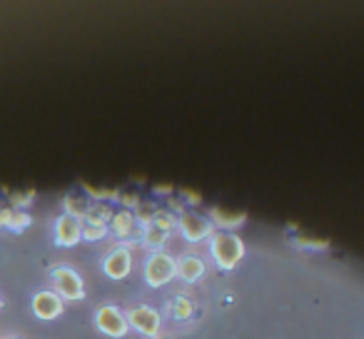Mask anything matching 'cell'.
I'll return each mask as SVG.
<instances>
[{"instance_id": "obj_1", "label": "cell", "mask_w": 364, "mask_h": 339, "mask_svg": "<svg viewBox=\"0 0 364 339\" xmlns=\"http://www.w3.org/2000/svg\"><path fill=\"white\" fill-rule=\"evenodd\" d=\"M210 254H213L215 264L225 272L235 269L245 257V242L235 232H223L215 230V235L210 237Z\"/></svg>"}, {"instance_id": "obj_2", "label": "cell", "mask_w": 364, "mask_h": 339, "mask_svg": "<svg viewBox=\"0 0 364 339\" xmlns=\"http://www.w3.org/2000/svg\"><path fill=\"white\" fill-rule=\"evenodd\" d=\"M142 277L147 287H165L170 279L177 277V259L167 252H150L142 267Z\"/></svg>"}, {"instance_id": "obj_3", "label": "cell", "mask_w": 364, "mask_h": 339, "mask_svg": "<svg viewBox=\"0 0 364 339\" xmlns=\"http://www.w3.org/2000/svg\"><path fill=\"white\" fill-rule=\"evenodd\" d=\"M50 282H53V292L63 299V302H80L85 297V284H82L80 274L70 267H53L50 272Z\"/></svg>"}, {"instance_id": "obj_4", "label": "cell", "mask_w": 364, "mask_h": 339, "mask_svg": "<svg viewBox=\"0 0 364 339\" xmlns=\"http://www.w3.org/2000/svg\"><path fill=\"white\" fill-rule=\"evenodd\" d=\"M177 232L182 235V240H188L190 244H198L203 240L213 237L215 227L210 222V217H203V215L193 212V210H182L177 215Z\"/></svg>"}, {"instance_id": "obj_5", "label": "cell", "mask_w": 364, "mask_h": 339, "mask_svg": "<svg viewBox=\"0 0 364 339\" xmlns=\"http://www.w3.org/2000/svg\"><path fill=\"white\" fill-rule=\"evenodd\" d=\"M107 232L115 235L120 242H140L142 240V225L137 222L135 212L127 208L115 210L110 225H107Z\"/></svg>"}, {"instance_id": "obj_6", "label": "cell", "mask_w": 364, "mask_h": 339, "mask_svg": "<svg viewBox=\"0 0 364 339\" xmlns=\"http://www.w3.org/2000/svg\"><path fill=\"white\" fill-rule=\"evenodd\" d=\"M95 327L97 332H102L105 337H125L127 329H130V324H127V317L122 309L112 307V304H105V307H100L95 312Z\"/></svg>"}, {"instance_id": "obj_7", "label": "cell", "mask_w": 364, "mask_h": 339, "mask_svg": "<svg viewBox=\"0 0 364 339\" xmlns=\"http://www.w3.org/2000/svg\"><path fill=\"white\" fill-rule=\"evenodd\" d=\"M125 317H127V324H130L135 332L145 334V337H155V334L160 332V324H162L160 312L152 309V307H147V304L127 309Z\"/></svg>"}, {"instance_id": "obj_8", "label": "cell", "mask_w": 364, "mask_h": 339, "mask_svg": "<svg viewBox=\"0 0 364 339\" xmlns=\"http://www.w3.org/2000/svg\"><path fill=\"white\" fill-rule=\"evenodd\" d=\"M132 269V252L127 244H117L102 259V272L110 279H125Z\"/></svg>"}, {"instance_id": "obj_9", "label": "cell", "mask_w": 364, "mask_h": 339, "mask_svg": "<svg viewBox=\"0 0 364 339\" xmlns=\"http://www.w3.org/2000/svg\"><path fill=\"white\" fill-rule=\"evenodd\" d=\"M31 307H33V312H36V317L38 319H46V322H50V319H58L63 312H65V302H63V299L58 297L55 292H50V289H43V292L33 294Z\"/></svg>"}, {"instance_id": "obj_10", "label": "cell", "mask_w": 364, "mask_h": 339, "mask_svg": "<svg viewBox=\"0 0 364 339\" xmlns=\"http://www.w3.org/2000/svg\"><path fill=\"white\" fill-rule=\"evenodd\" d=\"M82 240V220L63 212L55 220V244L58 247H75Z\"/></svg>"}, {"instance_id": "obj_11", "label": "cell", "mask_w": 364, "mask_h": 339, "mask_svg": "<svg viewBox=\"0 0 364 339\" xmlns=\"http://www.w3.org/2000/svg\"><path fill=\"white\" fill-rule=\"evenodd\" d=\"M31 222H33V217L28 210H16V208H11V205L0 203V227H6L18 235L31 227Z\"/></svg>"}, {"instance_id": "obj_12", "label": "cell", "mask_w": 364, "mask_h": 339, "mask_svg": "<svg viewBox=\"0 0 364 339\" xmlns=\"http://www.w3.org/2000/svg\"><path fill=\"white\" fill-rule=\"evenodd\" d=\"M205 272H208V264L200 257H195V254H185V257L177 259V277H180L182 282L195 284L198 279L205 277Z\"/></svg>"}, {"instance_id": "obj_13", "label": "cell", "mask_w": 364, "mask_h": 339, "mask_svg": "<svg viewBox=\"0 0 364 339\" xmlns=\"http://www.w3.org/2000/svg\"><path fill=\"white\" fill-rule=\"evenodd\" d=\"M245 220H247L245 212H228V210H220V208L210 210V222H213L215 230H223V232L237 230L240 225H245Z\"/></svg>"}, {"instance_id": "obj_14", "label": "cell", "mask_w": 364, "mask_h": 339, "mask_svg": "<svg viewBox=\"0 0 364 339\" xmlns=\"http://www.w3.org/2000/svg\"><path fill=\"white\" fill-rule=\"evenodd\" d=\"M170 235L172 232H167V230L160 227L157 222H147L145 227H142L140 244H142V247L150 249V252H160V249L167 244V240H170Z\"/></svg>"}, {"instance_id": "obj_15", "label": "cell", "mask_w": 364, "mask_h": 339, "mask_svg": "<svg viewBox=\"0 0 364 339\" xmlns=\"http://www.w3.org/2000/svg\"><path fill=\"white\" fill-rule=\"evenodd\" d=\"M165 312L170 314L175 322H188V319H193L195 314V304L190 297H182V294H175V297L167 302Z\"/></svg>"}, {"instance_id": "obj_16", "label": "cell", "mask_w": 364, "mask_h": 339, "mask_svg": "<svg viewBox=\"0 0 364 339\" xmlns=\"http://www.w3.org/2000/svg\"><path fill=\"white\" fill-rule=\"evenodd\" d=\"M115 215V210L110 208V203H90L85 217H82V225H95V227H107Z\"/></svg>"}, {"instance_id": "obj_17", "label": "cell", "mask_w": 364, "mask_h": 339, "mask_svg": "<svg viewBox=\"0 0 364 339\" xmlns=\"http://www.w3.org/2000/svg\"><path fill=\"white\" fill-rule=\"evenodd\" d=\"M63 208H65V215H73V217H85L87 208H90V203H87V198L82 193H68L65 198H63Z\"/></svg>"}, {"instance_id": "obj_18", "label": "cell", "mask_w": 364, "mask_h": 339, "mask_svg": "<svg viewBox=\"0 0 364 339\" xmlns=\"http://www.w3.org/2000/svg\"><path fill=\"white\" fill-rule=\"evenodd\" d=\"M36 200V190H26V193H13L11 195V208L16 210H28V205Z\"/></svg>"}, {"instance_id": "obj_19", "label": "cell", "mask_w": 364, "mask_h": 339, "mask_svg": "<svg viewBox=\"0 0 364 339\" xmlns=\"http://www.w3.org/2000/svg\"><path fill=\"white\" fill-rule=\"evenodd\" d=\"M107 235V227H95V225H82V240L87 242H97Z\"/></svg>"}, {"instance_id": "obj_20", "label": "cell", "mask_w": 364, "mask_h": 339, "mask_svg": "<svg viewBox=\"0 0 364 339\" xmlns=\"http://www.w3.org/2000/svg\"><path fill=\"white\" fill-rule=\"evenodd\" d=\"M294 244H299V247H307V249H327L329 247L324 240H312V237H304V235L294 240Z\"/></svg>"}, {"instance_id": "obj_21", "label": "cell", "mask_w": 364, "mask_h": 339, "mask_svg": "<svg viewBox=\"0 0 364 339\" xmlns=\"http://www.w3.org/2000/svg\"><path fill=\"white\" fill-rule=\"evenodd\" d=\"M170 190H172V188H162V185H157L155 193H157V195H170Z\"/></svg>"}, {"instance_id": "obj_22", "label": "cell", "mask_w": 364, "mask_h": 339, "mask_svg": "<svg viewBox=\"0 0 364 339\" xmlns=\"http://www.w3.org/2000/svg\"><path fill=\"white\" fill-rule=\"evenodd\" d=\"M0 307H3V297H0Z\"/></svg>"}, {"instance_id": "obj_23", "label": "cell", "mask_w": 364, "mask_h": 339, "mask_svg": "<svg viewBox=\"0 0 364 339\" xmlns=\"http://www.w3.org/2000/svg\"><path fill=\"white\" fill-rule=\"evenodd\" d=\"M6 339H16V337H6Z\"/></svg>"}]
</instances>
